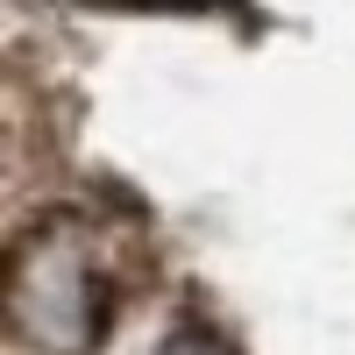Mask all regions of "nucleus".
Returning <instances> with one entry per match:
<instances>
[{
  "label": "nucleus",
  "mask_w": 355,
  "mask_h": 355,
  "mask_svg": "<svg viewBox=\"0 0 355 355\" xmlns=\"http://www.w3.org/2000/svg\"><path fill=\"white\" fill-rule=\"evenodd\" d=\"M114 299L121 277L107 270L100 234L78 214H50L15 234L0 306H8V334L28 355H93L114 327Z\"/></svg>",
  "instance_id": "obj_1"
}]
</instances>
